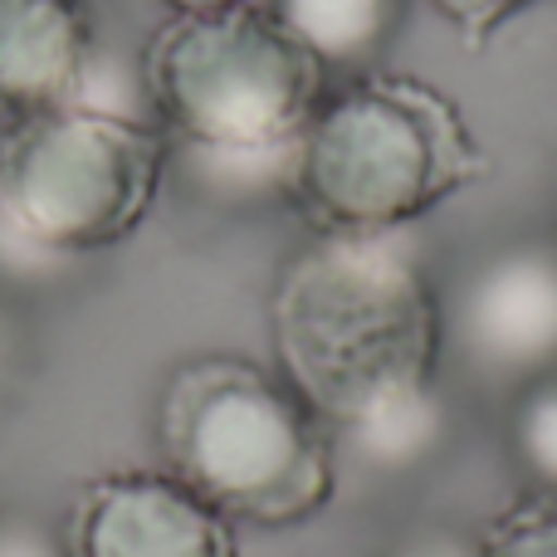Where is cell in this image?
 Instances as JSON below:
<instances>
[{"label": "cell", "mask_w": 557, "mask_h": 557, "mask_svg": "<svg viewBox=\"0 0 557 557\" xmlns=\"http://www.w3.org/2000/svg\"><path fill=\"white\" fill-rule=\"evenodd\" d=\"M172 176L147 113L64 103L0 127V225L45 260H78L143 231Z\"/></svg>", "instance_id": "277c9868"}, {"label": "cell", "mask_w": 557, "mask_h": 557, "mask_svg": "<svg viewBox=\"0 0 557 557\" xmlns=\"http://www.w3.org/2000/svg\"><path fill=\"white\" fill-rule=\"evenodd\" d=\"M59 533L69 557H240L235 523L172 470L98 474Z\"/></svg>", "instance_id": "52a82bcc"}, {"label": "cell", "mask_w": 557, "mask_h": 557, "mask_svg": "<svg viewBox=\"0 0 557 557\" xmlns=\"http://www.w3.org/2000/svg\"><path fill=\"white\" fill-rule=\"evenodd\" d=\"M15 357H20V337H15V323H10V313L0 308V392L10 386V376H15Z\"/></svg>", "instance_id": "2e32d148"}, {"label": "cell", "mask_w": 557, "mask_h": 557, "mask_svg": "<svg viewBox=\"0 0 557 557\" xmlns=\"http://www.w3.org/2000/svg\"><path fill=\"white\" fill-rule=\"evenodd\" d=\"M484 557H557V494L523 490L480 533Z\"/></svg>", "instance_id": "7c38bea8"}, {"label": "cell", "mask_w": 557, "mask_h": 557, "mask_svg": "<svg viewBox=\"0 0 557 557\" xmlns=\"http://www.w3.org/2000/svg\"><path fill=\"white\" fill-rule=\"evenodd\" d=\"M411 0H270L274 20L318 59L327 78L372 74L392 49Z\"/></svg>", "instance_id": "9c48e42d"}, {"label": "cell", "mask_w": 557, "mask_h": 557, "mask_svg": "<svg viewBox=\"0 0 557 557\" xmlns=\"http://www.w3.org/2000/svg\"><path fill=\"white\" fill-rule=\"evenodd\" d=\"M490 172L460 103L411 74L327 88L298 137L294 201L318 231H416Z\"/></svg>", "instance_id": "3957f363"}, {"label": "cell", "mask_w": 557, "mask_h": 557, "mask_svg": "<svg viewBox=\"0 0 557 557\" xmlns=\"http://www.w3.org/2000/svg\"><path fill=\"white\" fill-rule=\"evenodd\" d=\"M445 357L484 386L557 372V240H513L441 294Z\"/></svg>", "instance_id": "8992f818"}, {"label": "cell", "mask_w": 557, "mask_h": 557, "mask_svg": "<svg viewBox=\"0 0 557 557\" xmlns=\"http://www.w3.org/2000/svg\"><path fill=\"white\" fill-rule=\"evenodd\" d=\"M431 5L465 45H484L494 29H504L519 10H529L533 0H431Z\"/></svg>", "instance_id": "4fadbf2b"}, {"label": "cell", "mask_w": 557, "mask_h": 557, "mask_svg": "<svg viewBox=\"0 0 557 557\" xmlns=\"http://www.w3.org/2000/svg\"><path fill=\"white\" fill-rule=\"evenodd\" d=\"M172 172L215 206H274L294 201L298 143L284 147H182L172 143Z\"/></svg>", "instance_id": "30bf717a"}, {"label": "cell", "mask_w": 557, "mask_h": 557, "mask_svg": "<svg viewBox=\"0 0 557 557\" xmlns=\"http://www.w3.org/2000/svg\"><path fill=\"white\" fill-rule=\"evenodd\" d=\"M172 10H225V5H245V0H166Z\"/></svg>", "instance_id": "e0dca14e"}, {"label": "cell", "mask_w": 557, "mask_h": 557, "mask_svg": "<svg viewBox=\"0 0 557 557\" xmlns=\"http://www.w3.org/2000/svg\"><path fill=\"white\" fill-rule=\"evenodd\" d=\"M162 470L235 529H298L333 504L337 445L278 372L211 352L182 362L157 401Z\"/></svg>", "instance_id": "7a4b0ae2"}, {"label": "cell", "mask_w": 557, "mask_h": 557, "mask_svg": "<svg viewBox=\"0 0 557 557\" xmlns=\"http://www.w3.org/2000/svg\"><path fill=\"white\" fill-rule=\"evenodd\" d=\"M270 323L278 376L323 416L337 460L401 474L450 441L441 288L416 231H318L284 260Z\"/></svg>", "instance_id": "6da1fadb"}, {"label": "cell", "mask_w": 557, "mask_h": 557, "mask_svg": "<svg viewBox=\"0 0 557 557\" xmlns=\"http://www.w3.org/2000/svg\"><path fill=\"white\" fill-rule=\"evenodd\" d=\"M0 557H69L64 533L49 529L35 513H5L0 519Z\"/></svg>", "instance_id": "5bb4252c"}, {"label": "cell", "mask_w": 557, "mask_h": 557, "mask_svg": "<svg viewBox=\"0 0 557 557\" xmlns=\"http://www.w3.org/2000/svg\"><path fill=\"white\" fill-rule=\"evenodd\" d=\"M94 69L98 39L84 0H0V113L78 103Z\"/></svg>", "instance_id": "ba28073f"}, {"label": "cell", "mask_w": 557, "mask_h": 557, "mask_svg": "<svg viewBox=\"0 0 557 557\" xmlns=\"http://www.w3.org/2000/svg\"><path fill=\"white\" fill-rule=\"evenodd\" d=\"M323 94L318 59L255 0L176 10L143 54V98L182 147L298 143Z\"/></svg>", "instance_id": "5b68a950"}, {"label": "cell", "mask_w": 557, "mask_h": 557, "mask_svg": "<svg viewBox=\"0 0 557 557\" xmlns=\"http://www.w3.org/2000/svg\"><path fill=\"white\" fill-rule=\"evenodd\" d=\"M509 450L529 490L557 494V372L519 386L509 401Z\"/></svg>", "instance_id": "8fae6325"}, {"label": "cell", "mask_w": 557, "mask_h": 557, "mask_svg": "<svg viewBox=\"0 0 557 557\" xmlns=\"http://www.w3.org/2000/svg\"><path fill=\"white\" fill-rule=\"evenodd\" d=\"M386 557H484V553H480V539H474V533L425 529V533H416V539H406L401 548H392Z\"/></svg>", "instance_id": "9a60e30c"}]
</instances>
